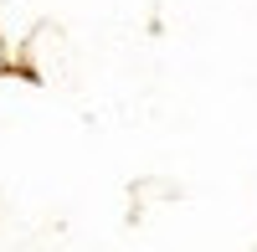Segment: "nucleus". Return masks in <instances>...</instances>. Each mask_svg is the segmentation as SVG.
<instances>
[{
  "label": "nucleus",
  "instance_id": "obj_1",
  "mask_svg": "<svg viewBox=\"0 0 257 252\" xmlns=\"http://www.w3.org/2000/svg\"><path fill=\"white\" fill-rule=\"evenodd\" d=\"M0 72H11V47L0 41Z\"/></svg>",
  "mask_w": 257,
  "mask_h": 252
}]
</instances>
